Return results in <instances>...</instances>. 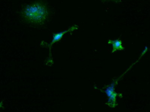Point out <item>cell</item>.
<instances>
[{
	"instance_id": "obj_3",
	"label": "cell",
	"mask_w": 150,
	"mask_h": 112,
	"mask_svg": "<svg viewBox=\"0 0 150 112\" xmlns=\"http://www.w3.org/2000/svg\"><path fill=\"white\" fill-rule=\"evenodd\" d=\"M79 26L77 25H73L72 27H70L69 30H67L64 31L62 32H59L57 33H53V40L52 43L50 44H47L45 42H42L41 44V45L44 46H47L49 48V56L48 58V61L47 62V65H48L49 63H52L53 61L52 58V54H51V49H52V45L56 42L60 41L62 39L63 37V36L66 33L69 32H73L74 31L77 30L78 29Z\"/></svg>"
},
{
	"instance_id": "obj_2",
	"label": "cell",
	"mask_w": 150,
	"mask_h": 112,
	"mask_svg": "<svg viewBox=\"0 0 150 112\" xmlns=\"http://www.w3.org/2000/svg\"><path fill=\"white\" fill-rule=\"evenodd\" d=\"M126 72H127V71ZM125 73H124L122 75L116 78L115 80H114L111 85L105 87L104 88V89H105V90L99 89V90L104 92L106 94L107 96L108 97V101L107 103H106L105 104L111 108H115L118 105V104L116 102V97H117L120 98L122 97V95L121 93H118L115 92V87L117 84L119 80L123 76Z\"/></svg>"
},
{
	"instance_id": "obj_6",
	"label": "cell",
	"mask_w": 150,
	"mask_h": 112,
	"mask_svg": "<svg viewBox=\"0 0 150 112\" xmlns=\"http://www.w3.org/2000/svg\"><path fill=\"white\" fill-rule=\"evenodd\" d=\"M3 105V101H1V102H0V109L2 107Z\"/></svg>"
},
{
	"instance_id": "obj_5",
	"label": "cell",
	"mask_w": 150,
	"mask_h": 112,
	"mask_svg": "<svg viewBox=\"0 0 150 112\" xmlns=\"http://www.w3.org/2000/svg\"><path fill=\"white\" fill-rule=\"evenodd\" d=\"M104 2H112L118 3L121 1V0H100Z\"/></svg>"
},
{
	"instance_id": "obj_1",
	"label": "cell",
	"mask_w": 150,
	"mask_h": 112,
	"mask_svg": "<svg viewBox=\"0 0 150 112\" xmlns=\"http://www.w3.org/2000/svg\"><path fill=\"white\" fill-rule=\"evenodd\" d=\"M48 14L47 7L40 2L28 4L22 11V15L25 19L34 24H43L47 19Z\"/></svg>"
},
{
	"instance_id": "obj_4",
	"label": "cell",
	"mask_w": 150,
	"mask_h": 112,
	"mask_svg": "<svg viewBox=\"0 0 150 112\" xmlns=\"http://www.w3.org/2000/svg\"><path fill=\"white\" fill-rule=\"evenodd\" d=\"M108 44H112V45L113 50L112 53L115 52L116 51H123L124 50V47L122 45V41L120 39L116 40H108Z\"/></svg>"
}]
</instances>
